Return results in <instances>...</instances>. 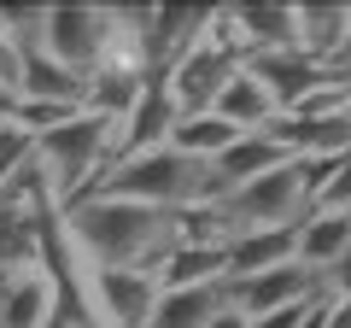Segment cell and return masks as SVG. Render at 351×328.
<instances>
[{
	"label": "cell",
	"instance_id": "obj_1",
	"mask_svg": "<svg viewBox=\"0 0 351 328\" xmlns=\"http://www.w3.org/2000/svg\"><path fill=\"white\" fill-rule=\"evenodd\" d=\"M64 240L88 270H152L176 235H182V211H158V205H129V200H82L59 211Z\"/></svg>",
	"mask_w": 351,
	"mask_h": 328
},
{
	"label": "cell",
	"instance_id": "obj_2",
	"mask_svg": "<svg viewBox=\"0 0 351 328\" xmlns=\"http://www.w3.org/2000/svg\"><path fill=\"white\" fill-rule=\"evenodd\" d=\"M112 141H117V124L112 117H94V112H76L64 124H53L47 135H36V170L47 182L53 205L71 211L94 182L112 170Z\"/></svg>",
	"mask_w": 351,
	"mask_h": 328
},
{
	"label": "cell",
	"instance_id": "obj_3",
	"mask_svg": "<svg viewBox=\"0 0 351 328\" xmlns=\"http://www.w3.org/2000/svg\"><path fill=\"white\" fill-rule=\"evenodd\" d=\"M240 65H246V47H240L234 24H228V6H211V30H205V36L193 41V47L182 53L158 82H164V94L176 100V112H182V117H199V112H211V106H217V94L234 82Z\"/></svg>",
	"mask_w": 351,
	"mask_h": 328
},
{
	"label": "cell",
	"instance_id": "obj_4",
	"mask_svg": "<svg viewBox=\"0 0 351 328\" xmlns=\"http://www.w3.org/2000/svg\"><path fill=\"white\" fill-rule=\"evenodd\" d=\"M304 211H311V194H304V176L299 164H276V170H263V176L240 182L234 194L211 205V223L217 235H246V229H299Z\"/></svg>",
	"mask_w": 351,
	"mask_h": 328
},
{
	"label": "cell",
	"instance_id": "obj_5",
	"mask_svg": "<svg viewBox=\"0 0 351 328\" xmlns=\"http://www.w3.org/2000/svg\"><path fill=\"white\" fill-rule=\"evenodd\" d=\"M41 47L88 82L112 53V6H47L41 12Z\"/></svg>",
	"mask_w": 351,
	"mask_h": 328
},
{
	"label": "cell",
	"instance_id": "obj_6",
	"mask_svg": "<svg viewBox=\"0 0 351 328\" xmlns=\"http://www.w3.org/2000/svg\"><path fill=\"white\" fill-rule=\"evenodd\" d=\"M223 293L240 316H263V311H287V305H322L328 299V276L304 270L299 258L293 264H276V270H258V276H240L228 281L223 276Z\"/></svg>",
	"mask_w": 351,
	"mask_h": 328
},
{
	"label": "cell",
	"instance_id": "obj_7",
	"mask_svg": "<svg viewBox=\"0 0 351 328\" xmlns=\"http://www.w3.org/2000/svg\"><path fill=\"white\" fill-rule=\"evenodd\" d=\"M53 205L47 182H41V170L29 164L18 182H6L0 188V270L12 264H36V235H41V211Z\"/></svg>",
	"mask_w": 351,
	"mask_h": 328
},
{
	"label": "cell",
	"instance_id": "obj_8",
	"mask_svg": "<svg viewBox=\"0 0 351 328\" xmlns=\"http://www.w3.org/2000/svg\"><path fill=\"white\" fill-rule=\"evenodd\" d=\"M176 100L164 94L158 76H147L135 94V106H129L123 117H117V141H112V159H135V152H158L170 147V129H176Z\"/></svg>",
	"mask_w": 351,
	"mask_h": 328
},
{
	"label": "cell",
	"instance_id": "obj_9",
	"mask_svg": "<svg viewBox=\"0 0 351 328\" xmlns=\"http://www.w3.org/2000/svg\"><path fill=\"white\" fill-rule=\"evenodd\" d=\"M246 76H258L263 82V94L281 106V112H293V106L304 100V94H316V89H328L334 76L322 71V65L311 59V53H299V47H276V53H246Z\"/></svg>",
	"mask_w": 351,
	"mask_h": 328
},
{
	"label": "cell",
	"instance_id": "obj_10",
	"mask_svg": "<svg viewBox=\"0 0 351 328\" xmlns=\"http://www.w3.org/2000/svg\"><path fill=\"white\" fill-rule=\"evenodd\" d=\"M12 94L18 100H47V106H76V112H82L88 82L76 71H64V65L41 47V36H29V41H18V82H12Z\"/></svg>",
	"mask_w": 351,
	"mask_h": 328
},
{
	"label": "cell",
	"instance_id": "obj_11",
	"mask_svg": "<svg viewBox=\"0 0 351 328\" xmlns=\"http://www.w3.org/2000/svg\"><path fill=\"white\" fill-rule=\"evenodd\" d=\"M53 281L41 264H12L0 276V328H47Z\"/></svg>",
	"mask_w": 351,
	"mask_h": 328
},
{
	"label": "cell",
	"instance_id": "obj_12",
	"mask_svg": "<svg viewBox=\"0 0 351 328\" xmlns=\"http://www.w3.org/2000/svg\"><path fill=\"white\" fill-rule=\"evenodd\" d=\"M346 253H351V211H304V223L293 229V258L328 276Z\"/></svg>",
	"mask_w": 351,
	"mask_h": 328
},
{
	"label": "cell",
	"instance_id": "obj_13",
	"mask_svg": "<svg viewBox=\"0 0 351 328\" xmlns=\"http://www.w3.org/2000/svg\"><path fill=\"white\" fill-rule=\"evenodd\" d=\"M158 288H205V281H223V246L217 240H182L176 235L164 246V258L152 264Z\"/></svg>",
	"mask_w": 351,
	"mask_h": 328
},
{
	"label": "cell",
	"instance_id": "obj_14",
	"mask_svg": "<svg viewBox=\"0 0 351 328\" xmlns=\"http://www.w3.org/2000/svg\"><path fill=\"white\" fill-rule=\"evenodd\" d=\"M293 264V229H246V235H228L223 240V276H258V270H276Z\"/></svg>",
	"mask_w": 351,
	"mask_h": 328
},
{
	"label": "cell",
	"instance_id": "obj_15",
	"mask_svg": "<svg viewBox=\"0 0 351 328\" xmlns=\"http://www.w3.org/2000/svg\"><path fill=\"white\" fill-rule=\"evenodd\" d=\"M276 164H287V152L276 147L269 129H258V135H234V147H223V152L211 159V182H217L223 194H234L240 182L263 176V170H276Z\"/></svg>",
	"mask_w": 351,
	"mask_h": 328
},
{
	"label": "cell",
	"instance_id": "obj_16",
	"mask_svg": "<svg viewBox=\"0 0 351 328\" xmlns=\"http://www.w3.org/2000/svg\"><path fill=\"white\" fill-rule=\"evenodd\" d=\"M217 117H223L228 129H234V135H258V129H269L281 117V106L269 100V94H263V82L258 76H246V65H240L234 71V82H228L223 94H217V106H211Z\"/></svg>",
	"mask_w": 351,
	"mask_h": 328
},
{
	"label": "cell",
	"instance_id": "obj_17",
	"mask_svg": "<svg viewBox=\"0 0 351 328\" xmlns=\"http://www.w3.org/2000/svg\"><path fill=\"white\" fill-rule=\"evenodd\" d=\"M223 305H228L223 281H205V288H158V305H152L147 328H205Z\"/></svg>",
	"mask_w": 351,
	"mask_h": 328
},
{
	"label": "cell",
	"instance_id": "obj_18",
	"mask_svg": "<svg viewBox=\"0 0 351 328\" xmlns=\"http://www.w3.org/2000/svg\"><path fill=\"white\" fill-rule=\"evenodd\" d=\"M293 47L311 53L322 71H334L346 47V6H293Z\"/></svg>",
	"mask_w": 351,
	"mask_h": 328
},
{
	"label": "cell",
	"instance_id": "obj_19",
	"mask_svg": "<svg viewBox=\"0 0 351 328\" xmlns=\"http://www.w3.org/2000/svg\"><path fill=\"white\" fill-rule=\"evenodd\" d=\"M228 24L246 53L293 47V6H228Z\"/></svg>",
	"mask_w": 351,
	"mask_h": 328
},
{
	"label": "cell",
	"instance_id": "obj_20",
	"mask_svg": "<svg viewBox=\"0 0 351 328\" xmlns=\"http://www.w3.org/2000/svg\"><path fill=\"white\" fill-rule=\"evenodd\" d=\"M170 147H176V152H188V159H199V164H211L223 147H234V129H228L217 112L176 117V129H170Z\"/></svg>",
	"mask_w": 351,
	"mask_h": 328
},
{
	"label": "cell",
	"instance_id": "obj_21",
	"mask_svg": "<svg viewBox=\"0 0 351 328\" xmlns=\"http://www.w3.org/2000/svg\"><path fill=\"white\" fill-rule=\"evenodd\" d=\"M311 211H351V152L328 164L322 188L311 194Z\"/></svg>",
	"mask_w": 351,
	"mask_h": 328
},
{
	"label": "cell",
	"instance_id": "obj_22",
	"mask_svg": "<svg viewBox=\"0 0 351 328\" xmlns=\"http://www.w3.org/2000/svg\"><path fill=\"white\" fill-rule=\"evenodd\" d=\"M328 299H339V305H351V253L339 258L334 270H328Z\"/></svg>",
	"mask_w": 351,
	"mask_h": 328
},
{
	"label": "cell",
	"instance_id": "obj_23",
	"mask_svg": "<svg viewBox=\"0 0 351 328\" xmlns=\"http://www.w3.org/2000/svg\"><path fill=\"white\" fill-rule=\"evenodd\" d=\"M18 82V47L6 41V30H0V89H12Z\"/></svg>",
	"mask_w": 351,
	"mask_h": 328
},
{
	"label": "cell",
	"instance_id": "obj_24",
	"mask_svg": "<svg viewBox=\"0 0 351 328\" xmlns=\"http://www.w3.org/2000/svg\"><path fill=\"white\" fill-rule=\"evenodd\" d=\"M334 82H351V6H346V47H339V59H334Z\"/></svg>",
	"mask_w": 351,
	"mask_h": 328
},
{
	"label": "cell",
	"instance_id": "obj_25",
	"mask_svg": "<svg viewBox=\"0 0 351 328\" xmlns=\"http://www.w3.org/2000/svg\"><path fill=\"white\" fill-rule=\"evenodd\" d=\"M205 328H252V316H240L234 305H223V311H217V316H211Z\"/></svg>",
	"mask_w": 351,
	"mask_h": 328
},
{
	"label": "cell",
	"instance_id": "obj_26",
	"mask_svg": "<svg viewBox=\"0 0 351 328\" xmlns=\"http://www.w3.org/2000/svg\"><path fill=\"white\" fill-rule=\"evenodd\" d=\"M0 276H6V270H0Z\"/></svg>",
	"mask_w": 351,
	"mask_h": 328
}]
</instances>
